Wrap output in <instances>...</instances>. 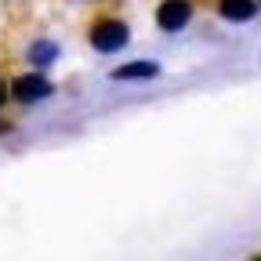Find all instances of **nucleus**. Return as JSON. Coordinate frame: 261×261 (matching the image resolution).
Here are the masks:
<instances>
[{
	"label": "nucleus",
	"instance_id": "f257e3e1",
	"mask_svg": "<svg viewBox=\"0 0 261 261\" xmlns=\"http://www.w3.org/2000/svg\"><path fill=\"white\" fill-rule=\"evenodd\" d=\"M87 40H91V47L98 55H116V51H123L130 44V29L120 18H98L91 25V33H87Z\"/></svg>",
	"mask_w": 261,
	"mask_h": 261
},
{
	"label": "nucleus",
	"instance_id": "f03ea898",
	"mask_svg": "<svg viewBox=\"0 0 261 261\" xmlns=\"http://www.w3.org/2000/svg\"><path fill=\"white\" fill-rule=\"evenodd\" d=\"M11 94L18 98L22 106H33V102H44V98H51L55 94V84L44 76V69H33V73H22V76H15L11 84Z\"/></svg>",
	"mask_w": 261,
	"mask_h": 261
},
{
	"label": "nucleus",
	"instance_id": "7ed1b4c3",
	"mask_svg": "<svg viewBox=\"0 0 261 261\" xmlns=\"http://www.w3.org/2000/svg\"><path fill=\"white\" fill-rule=\"evenodd\" d=\"M192 18V0H163L156 8V25L163 33H181Z\"/></svg>",
	"mask_w": 261,
	"mask_h": 261
},
{
	"label": "nucleus",
	"instance_id": "20e7f679",
	"mask_svg": "<svg viewBox=\"0 0 261 261\" xmlns=\"http://www.w3.org/2000/svg\"><path fill=\"white\" fill-rule=\"evenodd\" d=\"M109 76H113L116 84H123V80H156V76H160V65L149 62V58H138V62H123V65H116Z\"/></svg>",
	"mask_w": 261,
	"mask_h": 261
},
{
	"label": "nucleus",
	"instance_id": "39448f33",
	"mask_svg": "<svg viewBox=\"0 0 261 261\" xmlns=\"http://www.w3.org/2000/svg\"><path fill=\"white\" fill-rule=\"evenodd\" d=\"M218 15L225 22H250L257 15V0H218Z\"/></svg>",
	"mask_w": 261,
	"mask_h": 261
},
{
	"label": "nucleus",
	"instance_id": "423d86ee",
	"mask_svg": "<svg viewBox=\"0 0 261 261\" xmlns=\"http://www.w3.org/2000/svg\"><path fill=\"white\" fill-rule=\"evenodd\" d=\"M25 58H29V65L33 69H47V65H55L58 62V44L55 40H33L29 44V51H25Z\"/></svg>",
	"mask_w": 261,
	"mask_h": 261
},
{
	"label": "nucleus",
	"instance_id": "0eeeda50",
	"mask_svg": "<svg viewBox=\"0 0 261 261\" xmlns=\"http://www.w3.org/2000/svg\"><path fill=\"white\" fill-rule=\"evenodd\" d=\"M8 94H11V87H8V80H0V106L8 102Z\"/></svg>",
	"mask_w": 261,
	"mask_h": 261
},
{
	"label": "nucleus",
	"instance_id": "6e6552de",
	"mask_svg": "<svg viewBox=\"0 0 261 261\" xmlns=\"http://www.w3.org/2000/svg\"><path fill=\"white\" fill-rule=\"evenodd\" d=\"M0 135H11V123L8 120H0Z\"/></svg>",
	"mask_w": 261,
	"mask_h": 261
},
{
	"label": "nucleus",
	"instance_id": "1a4fd4ad",
	"mask_svg": "<svg viewBox=\"0 0 261 261\" xmlns=\"http://www.w3.org/2000/svg\"><path fill=\"white\" fill-rule=\"evenodd\" d=\"M257 8H261V0H257Z\"/></svg>",
	"mask_w": 261,
	"mask_h": 261
}]
</instances>
